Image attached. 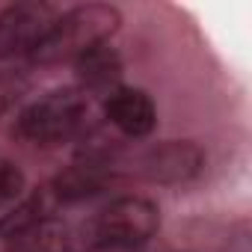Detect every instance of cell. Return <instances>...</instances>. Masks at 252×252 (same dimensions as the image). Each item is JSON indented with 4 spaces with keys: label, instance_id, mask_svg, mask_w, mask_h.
Masks as SVG:
<instances>
[{
    "label": "cell",
    "instance_id": "1",
    "mask_svg": "<svg viewBox=\"0 0 252 252\" xmlns=\"http://www.w3.org/2000/svg\"><path fill=\"white\" fill-rule=\"evenodd\" d=\"M122 15L116 6H104V3H89V6H77L71 12H63L51 33L45 36V42L33 51V60L39 63H57V60H68V57H80L98 45L107 42V36L119 27Z\"/></svg>",
    "mask_w": 252,
    "mask_h": 252
},
{
    "label": "cell",
    "instance_id": "2",
    "mask_svg": "<svg viewBox=\"0 0 252 252\" xmlns=\"http://www.w3.org/2000/svg\"><path fill=\"white\" fill-rule=\"evenodd\" d=\"M160 225L158 205L143 196H122L101 208L89 225L86 237L95 249H134L143 246Z\"/></svg>",
    "mask_w": 252,
    "mask_h": 252
},
{
    "label": "cell",
    "instance_id": "3",
    "mask_svg": "<svg viewBox=\"0 0 252 252\" xmlns=\"http://www.w3.org/2000/svg\"><path fill=\"white\" fill-rule=\"evenodd\" d=\"M86 122V98L77 89H57L45 98L33 101L21 119L18 131L33 143H65L71 140Z\"/></svg>",
    "mask_w": 252,
    "mask_h": 252
},
{
    "label": "cell",
    "instance_id": "4",
    "mask_svg": "<svg viewBox=\"0 0 252 252\" xmlns=\"http://www.w3.org/2000/svg\"><path fill=\"white\" fill-rule=\"evenodd\" d=\"M57 9L48 3H15L0 12V57H21L45 42L57 21Z\"/></svg>",
    "mask_w": 252,
    "mask_h": 252
},
{
    "label": "cell",
    "instance_id": "5",
    "mask_svg": "<svg viewBox=\"0 0 252 252\" xmlns=\"http://www.w3.org/2000/svg\"><path fill=\"white\" fill-rule=\"evenodd\" d=\"M104 113L125 137H149L155 131V122H158L155 104L143 89L119 86L116 92L107 95Z\"/></svg>",
    "mask_w": 252,
    "mask_h": 252
},
{
    "label": "cell",
    "instance_id": "6",
    "mask_svg": "<svg viewBox=\"0 0 252 252\" xmlns=\"http://www.w3.org/2000/svg\"><path fill=\"white\" fill-rule=\"evenodd\" d=\"M205 158L193 143H163L146 152L143 158V172L152 181H187L202 169Z\"/></svg>",
    "mask_w": 252,
    "mask_h": 252
},
{
    "label": "cell",
    "instance_id": "7",
    "mask_svg": "<svg viewBox=\"0 0 252 252\" xmlns=\"http://www.w3.org/2000/svg\"><path fill=\"white\" fill-rule=\"evenodd\" d=\"M113 175V166H107L104 160H95V158H86L74 166H68L57 181H54V196L60 202H80L86 196H95L98 190H104V184L110 181Z\"/></svg>",
    "mask_w": 252,
    "mask_h": 252
},
{
    "label": "cell",
    "instance_id": "8",
    "mask_svg": "<svg viewBox=\"0 0 252 252\" xmlns=\"http://www.w3.org/2000/svg\"><path fill=\"white\" fill-rule=\"evenodd\" d=\"M122 77V60L110 45H98L77 57V80L89 92H116Z\"/></svg>",
    "mask_w": 252,
    "mask_h": 252
},
{
    "label": "cell",
    "instance_id": "9",
    "mask_svg": "<svg viewBox=\"0 0 252 252\" xmlns=\"http://www.w3.org/2000/svg\"><path fill=\"white\" fill-rule=\"evenodd\" d=\"M65 249H68V225L54 217H45L12 237V252H65Z\"/></svg>",
    "mask_w": 252,
    "mask_h": 252
},
{
    "label": "cell",
    "instance_id": "10",
    "mask_svg": "<svg viewBox=\"0 0 252 252\" xmlns=\"http://www.w3.org/2000/svg\"><path fill=\"white\" fill-rule=\"evenodd\" d=\"M21 193H24V172L12 160L0 158V208L15 202Z\"/></svg>",
    "mask_w": 252,
    "mask_h": 252
},
{
    "label": "cell",
    "instance_id": "11",
    "mask_svg": "<svg viewBox=\"0 0 252 252\" xmlns=\"http://www.w3.org/2000/svg\"><path fill=\"white\" fill-rule=\"evenodd\" d=\"M21 92H24V80L18 74H0V113H6Z\"/></svg>",
    "mask_w": 252,
    "mask_h": 252
}]
</instances>
